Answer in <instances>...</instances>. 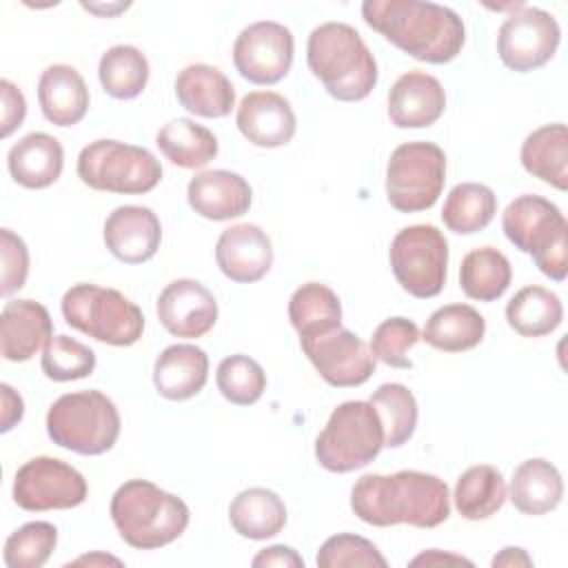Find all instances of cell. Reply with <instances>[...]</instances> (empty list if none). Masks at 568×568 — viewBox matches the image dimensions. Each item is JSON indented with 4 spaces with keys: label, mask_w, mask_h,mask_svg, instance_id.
Instances as JSON below:
<instances>
[{
    "label": "cell",
    "mask_w": 568,
    "mask_h": 568,
    "mask_svg": "<svg viewBox=\"0 0 568 568\" xmlns=\"http://www.w3.org/2000/svg\"><path fill=\"white\" fill-rule=\"evenodd\" d=\"M351 508L357 519L377 528L408 524L426 530L448 519L450 495L446 481L430 473H371L353 484Z\"/></svg>",
    "instance_id": "1"
},
{
    "label": "cell",
    "mask_w": 568,
    "mask_h": 568,
    "mask_svg": "<svg viewBox=\"0 0 568 568\" xmlns=\"http://www.w3.org/2000/svg\"><path fill=\"white\" fill-rule=\"evenodd\" d=\"M364 22L415 60L446 64L462 53L466 27L450 7L422 0H366Z\"/></svg>",
    "instance_id": "2"
},
{
    "label": "cell",
    "mask_w": 568,
    "mask_h": 568,
    "mask_svg": "<svg viewBox=\"0 0 568 568\" xmlns=\"http://www.w3.org/2000/svg\"><path fill=\"white\" fill-rule=\"evenodd\" d=\"M306 62L326 93L339 102H359L377 84V60L359 31L346 22L315 27L306 42Z\"/></svg>",
    "instance_id": "3"
},
{
    "label": "cell",
    "mask_w": 568,
    "mask_h": 568,
    "mask_svg": "<svg viewBox=\"0 0 568 568\" xmlns=\"http://www.w3.org/2000/svg\"><path fill=\"white\" fill-rule=\"evenodd\" d=\"M120 537L138 550H155L175 541L189 526V506L149 479L118 486L109 506Z\"/></svg>",
    "instance_id": "4"
},
{
    "label": "cell",
    "mask_w": 568,
    "mask_h": 568,
    "mask_svg": "<svg viewBox=\"0 0 568 568\" xmlns=\"http://www.w3.org/2000/svg\"><path fill=\"white\" fill-rule=\"evenodd\" d=\"M501 229L508 242L528 253L546 277L566 280L568 222L557 204L541 195L524 193L504 209Z\"/></svg>",
    "instance_id": "5"
},
{
    "label": "cell",
    "mask_w": 568,
    "mask_h": 568,
    "mask_svg": "<svg viewBox=\"0 0 568 568\" xmlns=\"http://www.w3.org/2000/svg\"><path fill=\"white\" fill-rule=\"evenodd\" d=\"M120 413L111 397L89 388L60 395L47 410L49 439L78 455H102L120 437Z\"/></svg>",
    "instance_id": "6"
},
{
    "label": "cell",
    "mask_w": 568,
    "mask_h": 568,
    "mask_svg": "<svg viewBox=\"0 0 568 568\" xmlns=\"http://www.w3.org/2000/svg\"><path fill=\"white\" fill-rule=\"evenodd\" d=\"M64 322L111 346H131L144 333V315L135 302L118 288H104L91 282L73 284L60 302Z\"/></svg>",
    "instance_id": "7"
},
{
    "label": "cell",
    "mask_w": 568,
    "mask_h": 568,
    "mask_svg": "<svg viewBox=\"0 0 568 568\" xmlns=\"http://www.w3.org/2000/svg\"><path fill=\"white\" fill-rule=\"evenodd\" d=\"M384 448V426L371 402H342L315 439V459L328 473L368 466Z\"/></svg>",
    "instance_id": "8"
},
{
    "label": "cell",
    "mask_w": 568,
    "mask_h": 568,
    "mask_svg": "<svg viewBox=\"0 0 568 568\" xmlns=\"http://www.w3.org/2000/svg\"><path fill=\"white\" fill-rule=\"evenodd\" d=\"M78 178L93 191L140 195L160 184L162 164L144 146L102 138L80 151Z\"/></svg>",
    "instance_id": "9"
},
{
    "label": "cell",
    "mask_w": 568,
    "mask_h": 568,
    "mask_svg": "<svg viewBox=\"0 0 568 568\" xmlns=\"http://www.w3.org/2000/svg\"><path fill=\"white\" fill-rule=\"evenodd\" d=\"M446 182V153L435 142H404L386 164V197L399 213L428 211Z\"/></svg>",
    "instance_id": "10"
},
{
    "label": "cell",
    "mask_w": 568,
    "mask_h": 568,
    "mask_svg": "<svg viewBox=\"0 0 568 568\" xmlns=\"http://www.w3.org/2000/svg\"><path fill=\"white\" fill-rule=\"evenodd\" d=\"M388 260L397 284L413 297L428 300L446 284L448 242L433 224H413L395 233Z\"/></svg>",
    "instance_id": "11"
},
{
    "label": "cell",
    "mask_w": 568,
    "mask_h": 568,
    "mask_svg": "<svg viewBox=\"0 0 568 568\" xmlns=\"http://www.w3.org/2000/svg\"><path fill=\"white\" fill-rule=\"evenodd\" d=\"M87 495L89 486L82 473L58 457H31L13 477V501L29 513L75 508Z\"/></svg>",
    "instance_id": "12"
},
{
    "label": "cell",
    "mask_w": 568,
    "mask_h": 568,
    "mask_svg": "<svg viewBox=\"0 0 568 568\" xmlns=\"http://www.w3.org/2000/svg\"><path fill=\"white\" fill-rule=\"evenodd\" d=\"M559 40L561 29L552 13L519 4L497 31V53L510 71L528 73L550 62Z\"/></svg>",
    "instance_id": "13"
},
{
    "label": "cell",
    "mask_w": 568,
    "mask_h": 568,
    "mask_svg": "<svg viewBox=\"0 0 568 568\" xmlns=\"http://www.w3.org/2000/svg\"><path fill=\"white\" fill-rule=\"evenodd\" d=\"M300 346L320 377L335 388H353L375 373V355L368 344L344 326L300 337Z\"/></svg>",
    "instance_id": "14"
},
{
    "label": "cell",
    "mask_w": 568,
    "mask_h": 568,
    "mask_svg": "<svg viewBox=\"0 0 568 568\" xmlns=\"http://www.w3.org/2000/svg\"><path fill=\"white\" fill-rule=\"evenodd\" d=\"M295 40L288 27L260 20L240 31L233 44V64L253 84H275L288 75Z\"/></svg>",
    "instance_id": "15"
},
{
    "label": "cell",
    "mask_w": 568,
    "mask_h": 568,
    "mask_svg": "<svg viewBox=\"0 0 568 568\" xmlns=\"http://www.w3.org/2000/svg\"><path fill=\"white\" fill-rule=\"evenodd\" d=\"M158 320L173 335L195 339L206 335L217 322L215 295L197 280H173L158 295Z\"/></svg>",
    "instance_id": "16"
},
{
    "label": "cell",
    "mask_w": 568,
    "mask_h": 568,
    "mask_svg": "<svg viewBox=\"0 0 568 568\" xmlns=\"http://www.w3.org/2000/svg\"><path fill=\"white\" fill-rule=\"evenodd\" d=\"M102 237L115 260L124 264H142L158 253L162 224L149 206L124 204L109 213Z\"/></svg>",
    "instance_id": "17"
},
{
    "label": "cell",
    "mask_w": 568,
    "mask_h": 568,
    "mask_svg": "<svg viewBox=\"0 0 568 568\" xmlns=\"http://www.w3.org/2000/svg\"><path fill=\"white\" fill-rule=\"evenodd\" d=\"M215 262L231 282H257L273 266L271 237L257 224H233L217 237Z\"/></svg>",
    "instance_id": "18"
},
{
    "label": "cell",
    "mask_w": 568,
    "mask_h": 568,
    "mask_svg": "<svg viewBox=\"0 0 568 568\" xmlns=\"http://www.w3.org/2000/svg\"><path fill=\"white\" fill-rule=\"evenodd\" d=\"M235 124L255 146L277 149L293 140L297 120L291 102L275 91H251L242 98Z\"/></svg>",
    "instance_id": "19"
},
{
    "label": "cell",
    "mask_w": 568,
    "mask_h": 568,
    "mask_svg": "<svg viewBox=\"0 0 568 568\" xmlns=\"http://www.w3.org/2000/svg\"><path fill=\"white\" fill-rule=\"evenodd\" d=\"M446 109L442 82L426 71L402 73L388 91V118L397 129L435 124Z\"/></svg>",
    "instance_id": "20"
},
{
    "label": "cell",
    "mask_w": 568,
    "mask_h": 568,
    "mask_svg": "<svg viewBox=\"0 0 568 568\" xmlns=\"http://www.w3.org/2000/svg\"><path fill=\"white\" fill-rule=\"evenodd\" d=\"M186 200L197 215L213 222H224L240 217L251 209L253 191L240 173L213 169L191 178Z\"/></svg>",
    "instance_id": "21"
},
{
    "label": "cell",
    "mask_w": 568,
    "mask_h": 568,
    "mask_svg": "<svg viewBox=\"0 0 568 568\" xmlns=\"http://www.w3.org/2000/svg\"><path fill=\"white\" fill-rule=\"evenodd\" d=\"M53 335L49 311L36 300H11L0 313V353L7 362L31 359Z\"/></svg>",
    "instance_id": "22"
},
{
    "label": "cell",
    "mask_w": 568,
    "mask_h": 568,
    "mask_svg": "<svg viewBox=\"0 0 568 568\" xmlns=\"http://www.w3.org/2000/svg\"><path fill=\"white\" fill-rule=\"evenodd\" d=\"M209 379V355L195 344H171L153 364V384L158 395L171 402H184L197 395Z\"/></svg>",
    "instance_id": "23"
},
{
    "label": "cell",
    "mask_w": 568,
    "mask_h": 568,
    "mask_svg": "<svg viewBox=\"0 0 568 568\" xmlns=\"http://www.w3.org/2000/svg\"><path fill=\"white\" fill-rule=\"evenodd\" d=\"M178 102L193 115L224 118L235 106L233 82L213 64L195 62L175 78Z\"/></svg>",
    "instance_id": "24"
},
{
    "label": "cell",
    "mask_w": 568,
    "mask_h": 568,
    "mask_svg": "<svg viewBox=\"0 0 568 568\" xmlns=\"http://www.w3.org/2000/svg\"><path fill=\"white\" fill-rule=\"evenodd\" d=\"M42 115L55 126H73L89 111V89L71 64H51L38 80Z\"/></svg>",
    "instance_id": "25"
},
{
    "label": "cell",
    "mask_w": 568,
    "mask_h": 568,
    "mask_svg": "<svg viewBox=\"0 0 568 568\" xmlns=\"http://www.w3.org/2000/svg\"><path fill=\"white\" fill-rule=\"evenodd\" d=\"M7 166L11 178L24 189H47L51 186L64 166V151L58 138L33 131L20 138L7 155Z\"/></svg>",
    "instance_id": "26"
},
{
    "label": "cell",
    "mask_w": 568,
    "mask_h": 568,
    "mask_svg": "<svg viewBox=\"0 0 568 568\" xmlns=\"http://www.w3.org/2000/svg\"><path fill=\"white\" fill-rule=\"evenodd\" d=\"M506 497L524 515H546L559 506L564 479L555 464L544 457H530L513 470Z\"/></svg>",
    "instance_id": "27"
},
{
    "label": "cell",
    "mask_w": 568,
    "mask_h": 568,
    "mask_svg": "<svg viewBox=\"0 0 568 568\" xmlns=\"http://www.w3.org/2000/svg\"><path fill=\"white\" fill-rule=\"evenodd\" d=\"M519 158L532 178L559 191L568 189V129L564 122L544 124L528 133Z\"/></svg>",
    "instance_id": "28"
},
{
    "label": "cell",
    "mask_w": 568,
    "mask_h": 568,
    "mask_svg": "<svg viewBox=\"0 0 568 568\" xmlns=\"http://www.w3.org/2000/svg\"><path fill=\"white\" fill-rule=\"evenodd\" d=\"M229 521L240 537L262 541L282 532L286 526V506L282 497L268 488H246L233 497Z\"/></svg>",
    "instance_id": "29"
},
{
    "label": "cell",
    "mask_w": 568,
    "mask_h": 568,
    "mask_svg": "<svg viewBox=\"0 0 568 568\" xmlns=\"http://www.w3.org/2000/svg\"><path fill=\"white\" fill-rule=\"evenodd\" d=\"M486 333L484 315L470 304H446L430 313L424 324L422 339L444 353H462L475 348Z\"/></svg>",
    "instance_id": "30"
},
{
    "label": "cell",
    "mask_w": 568,
    "mask_h": 568,
    "mask_svg": "<svg viewBox=\"0 0 568 568\" xmlns=\"http://www.w3.org/2000/svg\"><path fill=\"white\" fill-rule=\"evenodd\" d=\"M508 488L501 470L490 464L466 468L455 484V508L468 521L493 517L506 501Z\"/></svg>",
    "instance_id": "31"
},
{
    "label": "cell",
    "mask_w": 568,
    "mask_h": 568,
    "mask_svg": "<svg viewBox=\"0 0 568 568\" xmlns=\"http://www.w3.org/2000/svg\"><path fill=\"white\" fill-rule=\"evenodd\" d=\"M155 144L171 164L182 169H202L217 155V138L213 131L191 118L166 122L158 131Z\"/></svg>",
    "instance_id": "32"
},
{
    "label": "cell",
    "mask_w": 568,
    "mask_h": 568,
    "mask_svg": "<svg viewBox=\"0 0 568 568\" xmlns=\"http://www.w3.org/2000/svg\"><path fill=\"white\" fill-rule=\"evenodd\" d=\"M508 326L521 337H544L564 320V306L550 288L530 284L519 288L506 304Z\"/></svg>",
    "instance_id": "33"
},
{
    "label": "cell",
    "mask_w": 568,
    "mask_h": 568,
    "mask_svg": "<svg viewBox=\"0 0 568 568\" xmlns=\"http://www.w3.org/2000/svg\"><path fill=\"white\" fill-rule=\"evenodd\" d=\"M513 280L508 257L495 246H479L464 255L459 266V286L466 297L479 302L499 300Z\"/></svg>",
    "instance_id": "34"
},
{
    "label": "cell",
    "mask_w": 568,
    "mask_h": 568,
    "mask_svg": "<svg viewBox=\"0 0 568 568\" xmlns=\"http://www.w3.org/2000/svg\"><path fill=\"white\" fill-rule=\"evenodd\" d=\"M497 213V195L479 182H459L444 200L442 222L448 231L473 235L484 231Z\"/></svg>",
    "instance_id": "35"
},
{
    "label": "cell",
    "mask_w": 568,
    "mask_h": 568,
    "mask_svg": "<svg viewBox=\"0 0 568 568\" xmlns=\"http://www.w3.org/2000/svg\"><path fill=\"white\" fill-rule=\"evenodd\" d=\"M98 78L111 98L133 100L149 82V60L133 44L109 47L98 62Z\"/></svg>",
    "instance_id": "36"
},
{
    "label": "cell",
    "mask_w": 568,
    "mask_h": 568,
    "mask_svg": "<svg viewBox=\"0 0 568 568\" xmlns=\"http://www.w3.org/2000/svg\"><path fill=\"white\" fill-rule=\"evenodd\" d=\"M288 320L300 337L342 326V302L333 288L306 282L288 300Z\"/></svg>",
    "instance_id": "37"
},
{
    "label": "cell",
    "mask_w": 568,
    "mask_h": 568,
    "mask_svg": "<svg viewBox=\"0 0 568 568\" xmlns=\"http://www.w3.org/2000/svg\"><path fill=\"white\" fill-rule=\"evenodd\" d=\"M377 410L384 426V446L399 448L404 446L417 428V402L408 386L399 382L382 384L368 399Z\"/></svg>",
    "instance_id": "38"
},
{
    "label": "cell",
    "mask_w": 568,
    "mask_h": 568,
    "mask_svg": "<svg viewBox=\"0 0 568 568\" xmlns=\"http://www.w3.org/2000/svg\"><path fill=\"white\" fill-rule=\"evenodd\" d=\"M215 382L226 402L235 406H251L266 388V373L253 357L237 353L220 362Z\"/></svg>",
    "instance_id": "39"
},
{
    "label": "cell",
    "mask_w": 568,
    "mask_h": 568,
    "mask_svg": "<svg viewBox=\"0 0 568 568\" xmlns=\"http://www.w3.org/2000/svg\"><path fill=\"white\" fill-rule=\"evenodd\" d=\"M58 544V528L51 521H29L16 528L4 541L7 568H42Z\"/></svg>",
    "instance_id": "40"
},
{
    "label": "cell",
    "mask_w": 568,
    "mask_h": 568,
    "mask_svg": "<svg viewBox=\"0 0 568 568\" xmlns=\"http://www.w3.org/2000/svg\"><path fill=\"white\" fill-rule=\"evenodd\" d=\"M40 366L53 382L84 379L95 368V353L69 335H51L42 348Z\"/></svg>",
    "instance_id": "41"
},
{
    "label": "cell",
    "mask_w": 568,
    "mask_h": 568,
    "mask_svg": "<svg viewBox=\"0 0 568 568\" xmlns=\"http://www.w3.org/2000/svg\"><path fill=\"white\" fill-rule=\"evenodd\" d=\"M320 568H386V557L373 541L353 532H339L328 537L315 557Z\"/></svg>",
    "instance_id": "42"
},
{
    "label": "cell",
    "mask_w": 568,
    "mask_h": 568,
    "mask_svg": "<svg viewBox=\"0 0 568 568\" xmlns=\"http://www.w3.org/2000/svg\"><path fill=\"white\" fill-rule=\"evenodd\" d=\"M422 339L417 324L408 317H388L373 331L371 353L386 366L393 368H410L413 362L408 351Z\"/></svg>",
    "instance_id": "43"
},
{
    "label": "cell",
    "mask_w": 568,
    "mask_h": 568,
    "mask_svg": "<svg viewBox=\"0 0 568 568\" xmlns=\"http://www.w3.org/2000/svg\"><path fill=\"white\" fill-rule=\"evenodd\" d=\"M0 295L11 297L29 275V248L11 229H0Z\"/></svg>",
    "instance_id": "44"
},
{
    "label": "cell",
    "mask_w": 568,
    "mask_h": 568,
    "mask_svg": "<svg viewBox=\"0 0 568 568\" xmlns=\"http://www.w3.org/2000/svg\"><path fill=\"white\" fill-rule=\"evenodd\" d=\"M0 95H2V113H0L2 129H0V133H2V138H9L24 122L27 100H24L22 91L11 80L0 82Z\"/></svg>",
    "instance_id": "45"
},
{
    "label": "cell",
    "mask_w": 568,
    "mask_h": 568,
    "mask_svg": "<svg viewBox=\"0 0 568 568\" xmlns=\"http://www.w3.org/2000/svg\"><path fill=\"white\" fill-rule=\"evenodd\" d=\"M251 564L255 568L260 566H280V568H304V559L297 555V550H293L291 546L284 544H275L268 548H262Z\"/></svg>",
    "instance_id": "46"
},
{
    "label": "cell",
    "mask_w": 568,
    "mask_h": 568,
    "mask_svg": "<svg viewBox=\"0 0 568 568\" xmlns=\"http://www.w3.org/2000/svg\"><path fill=\"white\" fill-rule=\"evenodd\" d=\"M0 393H2V422H0V430L7 433V430H11L22 419L24 402H22V397L9 384H0Z\"/></svg>",
    "instance_id": "47"
},
{
    "label": "cell",
    "mask_w": 568,
    "mask_h": 568,
    "mask_svg": "<svg viewBox=\"0 0 568 568\" xmlns=\"http://www.w3.org/2000/svg\"><path fill=\"white\" fill-rule=\"evenodd\" d=\"M446 566V564H466V566H473L470 559L466 557H459V555H450V552H442L437 548H430V550H424L422 555L413 557L410 559V566Z\"/></svg>",
    "instance_id": "48"
},
{
    "label": "cell",
    "mask_w": 568,
    "mask_h": 568,
    "mask_svg": "<svg viewBox=\"0 0 568 568\" xmlns=\"http://www.w3.org/2000/svg\"><path fill=\"white\" fill-rule=\"evenodd\" d=\"M495 568L497 566H508V568H517V566H532V559H530V555L524 550V548H515V546H508V548H504L499 555H495L493 557V561H490Z\"/></svg>",
    "instance_id": "49"
},
{
    "label": "cell",
    "mask_w": 568,
    "mask_h": 568,
    "mask_svg": "<svg viewBox=\"0 0 568 568\" xmlns=\"http://www.w3.org/2000/svg\"><path fill=\"white\" fill-rule=\"evenodd\" d=\"M82 564H84V566H104V564L120 566L122 561L115 559V557H111V555H104V552H93V555H82V557L69 561L67 566H82Z\"/></svg>",
    "instance_id": "50"
},
{
    "label": "cell",
    "mask_w": 568,
    "mask_h": 568,
    "mask_svg": "<svg viewBox=\"0 0 568 568\" xmlns=\"http://www.w3.org/2000/svg\"><path fill=\"white\" fill-rule=\"evenodd\" d=\"M82 7H84L87 11L98 13V16H115V13L124 11L129 4L124 2V4H106V7H102V4H89V2H82Z\"/></svg>",
    "instance_id": "51"
}]
</instances>
